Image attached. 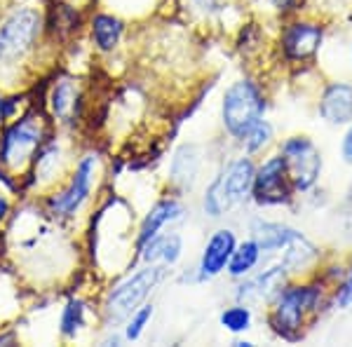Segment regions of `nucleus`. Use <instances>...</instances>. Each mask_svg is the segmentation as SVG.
<instances>
[{
  "instance_id": "ddd939ff",
  "label": "nucleus",
  "mask_w": 352,
  "mask_h": 347,
  "mask_svg": "<svg viewBox=\"0 0 352 347\" xmlns=\"http://www.w3.org/2000/svg\"><path fill=\"white\" fill-rule=\"evenodd\" d=\"M285 265H277L272 267V270L263 272V275H258L256 280L247 282L240 287V291H237V298L240 300H261V298H268L272 291H277L282 284V277H285Z\"/></svg>"
},
{
  "instance_id": "7ed1b4c3",
  "label": "nucleus",
  "mask_w": 352,
  "mask_h": 347,
  "mask_svg": "<svg viewBox=\"0 0 352 347\" xmlns=\"http://www.w3.org/2000/svg\"><path fill=\"white\" fill-rule=\"evenodd\" d=\"M320 298V291L315 287H289L280 293L277 300L275 315H272V324L275 331L285 335L287 340H298L300 322H303L305 312L312 310Z\"/></svg>"
},
{
  "instance_id": "5701e85b",
  "label": "nucleus",
  "mask_w": 352,
  "mask_h": 347,
  "mask_svg": "<svg viewBox=\"0 0 352 347\" xmlns=\"http://www.w3.org/2000/svg\"><path fill=\"white\" fill-rule=\"evenodd\" d=\"M151 317H153V307L151 305H144V307H139V310H134L132 312V320H129L127 324V338L129 340H136L141 333H144V328H146V324L151 322Z\"/></svg>"
},
{
  "instance_id": "6ab92c4d",
  "label": "nucleus",
  "mask_w": 352,
  "mask_h": 347,
  "mask_svg": "<svg viewBox=\"0 0 352 347\" xmlns=\"http://www.w3.org/2000/svg\"><path fill=\"white\" fill-rule=\"evenodd\" d=\"M258 256H261V247L256 240H249V242L240 244V247H235V251H232L230 260H228L230 275L232 277L247 275V272L258 263Z\"/></svg>"
},
{
  "instance_id": "9b49d317",
  "label": "nucleus",
  "mask_w": 352,
  "mask_h": 347,
  "mask_svg": "<svg viewBox=\"0 0 352 347\" xmlns=\"http://www.w3.org/2000/svg\"><path fill=\"white\" fill-rule=\"evenodd\" d=\"M320 113L327 122L343 124L352 120V87L350 85L336 82L327 89L322 96Z\"/></svg>"
},
{
  "instance_id": "f8f14e48",
  "label": "nucleus",
  "mask_w": 352,
  "mask_h": 347,
  "mask_svg": "<svg viewBox=\"0 0 352 347\" xmlns=\"http://www.w3.org/2000/svg\"><path fill=\"white\" fill-rule=\"evenodd\" d=\"M322 43V28L315 24H294L285 33V52L292 59H308Z\"/></svg>"
},
{
  "instance_id": "bb28decb",
  "label": "nucleus",
  "mask_w": 352,
  "mask_h": 347,
  "mask_svg": "<svg viewBox=\"0 0 352 347\" xmlns=\"http://www.w3.org/2000/svg\"><path fill=\"white\" fill-rule=\"evenodd\" d=\"M8 209H10L8 200H5V197H0V221L5 219V214H8Z\"/></svg>"
},
{
  "instance_id": "a878e982",
  "label": "nucleus",
  "mask_w": 352,
  "mask_h": 347,
  "mask_svg": "<svg viewBox=\"0 0 352 347\" xmlns=\"http://www.w3.org/2000/svg\"><path fill=\"white\" fill-rule=\"evenodd\" d=\"M343 157H345V162L352 164V129L345 134V139H343Z\"/></svg>"
},
{
  "instance_id": "2eb2a0df",
  "label": "nucleus",
  "mask_w": 352,
  "mask_h": 347,
  "mask_svg": "<svg viewBox=\"0 0 352 347\" xmlns=\"http://www.w3.org/2000/svg\"><path fill=\"white\" fill-rule=\"evenodd\" d=\"M181 212H184V209H181L174 200H164L160 204H155V207L151 209V214L146 216L144 225H141V235H139V244H141V247H144V244L148 242L151 237H155L157 230H160L164 223L179 219Z\"/></svg>"
},
{
  "instance_id": "39448f33",
  "label": "nucleus",
  "mask_w": 352,
  "mask_h": 347,
  "mask_svg": "<svg viewBox=\"0 0 352 347\" xmlns=\"http://www.w3.org/2000/svg\"><path fill=\"white\" fill-rule=\"evenodd\" d=\"M282 157L287 162L289 169V179L294 181V186L298 190H308L312 183L317 181L322 169V157L320 150L315 148L310 139L305 136H294L289 139L285 146H282Z\"/></svg>"
},
{
  "instance_id": "cd10ccee",
  "label": "nucleus",
  "mask_w": 352,
  "mask_h": 347,
  "mask_svg": "<svg viewBox=\"0 0 352 347\" xmlns=\"http://www.w3.org/2000/svg\"><path fill=\"white\" fill-rule=\"evenodd\" d=\"M272 3H275V8H287V5H289V0H272Z\"/></svg>"
},
{
  "instance_id": "c756f323",
  "label": "nucleus",
  "mask_w": 352,
  "mask_h": 347,
  "mask_svg": "<svg viewBox=\"0 0 352 347\" xmlns=\"http://www.w3.org/2000/svg\"><path fill=\"white\" fill-rule=\"evenodd\" d=\"M348 202L352 204V186H350V190H348Z\"/></svg>"
},
{
  "instance_id": "dca6fc26",
  "label": "nucleus",
  "mask_w": 352,
  "mask_h": 347,
  "mask_svg": "<svg viewBox=\"0 0 352 347\" xmlns=\"http://www.w3.org/2000/svg\"><path fill=\"white\" fill-rule=\"evenodd\" d=\"M197 167H200V157H197L195 146L179 148L172 160V179L181 186H190L197 176Z\"/></svg>"
},
{
  "instance_id": "b1692460",
  "label": "nucleus",
  "mask_w": 352,
  "mask_h": 347,
  "mask_svg": "<svg viewBox=\"0 0 352 347\" xmlns=\"http://www.w3.org/2000/svg\"><path fill=\"white\" fill-rule=\"evenodd\" d=\"M73 101V87L71 82H59L54 87L52 92V111L56 113V115H66L68 106H71Z\"/></svg>"
},
{
  "instance_id": "20e7f679",
  "label": "nucleus",
  "mask_w": 352,
  "mask_h": 347,
  "mask_svg": "<svg viewBox=\"0 0 352 347\" xmlns=\"http://www.w3.org/2000/svg\"><path fill=\"white\" fill-rule=\"evenodd\" d=\"M162 280V267L151 265L139 270L136 275H132L129 280H124L120 287L109 295V303H106V312L113 320H124L129 317L134 310H139V305L146 300L155 284Z\"/></svg>"
},
{
  "instance_id": "6e6552de",
  "label": "nucleus",
  "mask_w": 352,
  "mask_h": 347,
  "mask_svg": "<svg viewBox=\"0 0 352 347\" xmlns=\"http://www.w3.org/2000/svg\"><path fill=\"white\" fill-rule=\"evenodd\" d=\"M38 33H41V14L36 10H16L3 24L0 38H3L8 54H19L36 43Z\"/></svg>"
},
{
  "instance_id": "a211bd4d",
  "label": "nucleus",
  "mask_w": 352,
  "mask_h": 347,
  "mask_svg": "<svg viewBox=\"0 0 352 347\" xmlns=\"http://www.w3.org/2000/svg\"><path fill=\"white\" fill-rule=\"evenodd\" d=\"M92 33H94V43L99 45V49H113L122 36V21L111 14H99L94 19Z\"/></svg>"
},
{
  "instance_id": "423d86ee",
  "label": "nucleus",
  "mask_w": 352,
  "mask_h": 347,
  "mask_svg": "<svg viewBox=\"0 0 352 347\" xmlns=\"http://www.w3.org/2000/svg\"><path fill=\"white\" fill-rule=\"evenodd\" d=\"M254 197L258 204H285L289 202V169L285 157H270L263 167L254 174Z\"/></svg>"
},
{
  "instance_id": "f03ea898",
  "label": "nucleus",
  "mask_w": 352,
  "mask_h": 347,
  "mask_svg": "<svg viewBox=\"0 0 352 347\" xmlns=\"http://www.w3.org/2000/svg\"><path fill=\"white\" fill-rule=\"evenodd\" d=\"M254 169L252 160L242 157V160L232 162L223 174L209 186L207 195H204V209L209 216H221L226 209H230L232 204L242 202L244 197L252 192L254 186Z\"/></svg>"
},
{
  "instance_id": "412c9836",
  "label": "nucleus",
  "mask_w": 352,
  "mask_h": 347,
  "mask_svg": "<svg viewBox=\"0 0 352 347\" xmlns=\"http://www.w3.org/2000/svg\"><path fill=\"white\" fill-rule=\"evenodd\" d=\"M82 317H85V305L80 300H71L64 310V317H61V333L76 335L78 328L82 326Z\"/></svg>"
},
{
  "instance_id": "c85d7f7f",
  "label": "nucleus",
  "mask_w": 352,
  "mask_h": 347,
  "mask_svg": "<svg viewBox=\"0 0 352 347\" xmlns=\"http://www.w3.org/2000/svg\"><path fill=\"white\" fill-rule=\"evenodd\" d=\"M8 54V49H5V43H3V38H0V56H5Z\"/></svg>"
},
{
  "instance_id": "aec40b11",
  "label": "nucleus",
  "mask_w": 352,
  "mask_h": 347,
  "mask_svg": "<svg viewBox=\"0 0 352 347\" xmlns=\"http://www.w3.org/2000/svg\"><path fill=\"white\" fill-rule=\"evenodd\" d=\"M221 324H223L228 331L232 333H240V331H247L249 324H252V312L247 310V307L242 305H235L230 307V310H226L223 315H221Z\"/></svg>"
},
{
  "instance_id": "9d476101",
  "label": "nucleus",
  "mask_w": 352,
  "mask_h": 347,
  "mask_svg": "<svg viewBox=\"0 0 352 347\" xmlns=\"http://www.w3.org/2000/svg\"><path fill=\"white\" fill-rule=\"evenodd\" d=\"M235 251V235L230 230H219L204 247L202 260H200V277L209 280L217 277L226 265H228L230 256Z\"/></svg>"
},
{
  "instance_id": "393cba45",
  "label": "nucleus",
  "mask_w": 352,
  "mask_h": 347,
  "mask_svg": "<svg viewBox=\"0 0 352 347\" xmlns=\"http://www.w3.org/2000/svg\"><path fill=\"white\" fill-rule=\"evenodd\" d=\"M338 303H340V305H350V303H352V275H350V280L345 282V287L340 289Z\"/></svg>"
},
{
  "instance_id": "1a4fd4ad",
  "label": "nucleus",
  "mask_w": 352,
  "mask_h": 347,
  "mask_svg": "<svg viewBox=\"0 0 352 347\" xmlns=\"http://www.w3.org/2000/svg\"><path fill=\"white\" fill-rule=\"evenodd\" d=\"M94 167H96L94 155H87L80 164H78L76 176H73V181H71V188L52 200V209H54L56 214L73 216V214L78 212V209L82 207V202L87 200L89 190H92Z\"/></svg>"
},
{
  "instance_id": "f3484780",
  "label": "nucleus",
  "mask_w": 352,
  "mask_h": 347,
  "mask_svg": "<svg viewBox=\"0 0 352 347\" xmlns=\"http://www.w3.org/2000/svg\"><path fill=\"white\" fill-rule=\"evenodd\" d=\"M181 256V237L179 235H164V237H151L144 244V258L155 260L162 258L164 263H174Z\"/></svg>"
},
{
  "instance_id": "4be33fe9",
  "label": "nucleus",
  "mask_w": 352,
  "mask_h": 347,
  "mask_svg": "<svg viewBox=\"0 0 352 347\" xmlns=\"http://www.w3.org/2000/svg\"><path fill=\"white\" fill-rule=\"evenodd\" d=\"M270 139H272V129H270V124L261 120V122L256 124V127L252 129V132H249L247 136H244V144H247V150H249V153H258L261 148L270 144Z\"/></svg>"
},
{
  "instance_id": "4468645a",
  "label": "nucleus",
  "mask_w": 352,
  "mask_h": 347,
  "mask_svg": "<svg viewBox=\"0 0 352 347\" xmlns=\"http://www.w3.org/2000/svg\"><path fill=\"white\" fill-rule=\"evenodd\" d=\"M252 230H254V240L258 242V247L263 249V251H275V249L287 247V244L298 235L296 230H292V227H287V225L263 223V221H256Z\"/></svg>"
},
{
  "instance_id": "0eeeda50",
  "label": "nucleus",
  "mask_w": 352,
  "mask_h": 347,
  "mask_svg": "<svg viewBox=\"0 0 352 347\" xmlns=\"http://www.w3.org/2000/svg\"><path fill=\"white\" fill-rule=\"evenodd\" d=\"M41 144V124L33 120H21L10 127L3 141V162L12 169H19L31 153Z\"/></svg>"
},
{
  "instance_id": "f257e3e1",
  "label": "nucleus",
  "mask_w": 352,
  "mask_h": 347,
  "mask_svg": "<svg viewBox=\"0 0 352 347\" xmlns=\"http://www.w3.org/2000/svg\"><path fill=\"white\" fill-rule=\"evenodd\" d=\"M263 96H261L256 85L249 80L235 82L223 96V124L237 139H244L263 120Z\"/></svg>"
}]
</instances>
